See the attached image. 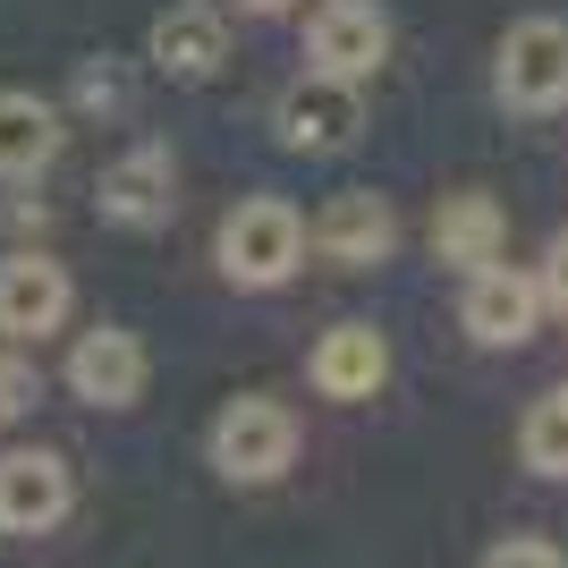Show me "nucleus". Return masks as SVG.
<instances>
[{
  "label": "nucleus",
  "mask_w": 568,
  "mask_h": 568,
  "mask_svg": "<svg viewBox=\"0 0 568 568\" xmlns=\"http://www.w3.org/2000/svg\"><path fill=\"white\" fill-rule=\"evenodd\" d=\"M272 128H281L288 153H348L356 128H365V94H356L348 77H297L281 94V111H272Z\"/></svg>",
  "instance_id": "5"
},
{
  "label": "nucleus",
  "mask_w": 568,
  "mask_h": 568,
  "mask_svg": "<svg viewBox=\"0 0 568 568\" xmlns=\"http://www.w3.org/2000/svg\"><path fill=\"white\" fill-rule=\"evenodd\" d=\"M493 94H500V111H526V119L568 111V18H518L500 34Z\"/></svg>",
  "instance_id": "2"
},
{
  "label": "nucleus",
  "mask_w": 568,
  "mask_h": 568,
  "mask_svg": "<svg viewBox=\"0 0 568 568\" xmlns=\"http://www.w3.org/2000/svg\"><path fill=\"white\" fill-rule=\"evenodd\" d=\"M213 263L230 288H281L297 263H306V221H297V204H281V195H246V204H230L221 213V237H213Z\"/></svg>",
  "instance_id": "1"
},
{
  "label": "nucleus",
  "mask_w": 568,
  "mask_h": 568,
  "mask_svg": "<svg viewBox=\"0 0 568 568\" xmlns=\"http://www.w3.org/2000/svg\"><path fill=\"white\" fill-rule=\"evenodd\" d=\"M60 111L43 94H18V85H0V179H43L60 162Z\"/></svg>",
  "instance_id": "15"
},
{
  "label": "nucleus",
  "mask_w": 568,
  "mask_h": 568,
  "mask_svg": "<svg viewBox=\"0 0 568 568\" xmlns=\"http://www.w3.org/2000/svg\"><path fill=\"white\" fill-rule=\"evenodd\" d=\"M500 237H509V213H500L484 187H458L433 204V255L475 272V263H500Z\"/></svg>",
  "instance_id": "14"
},
{
  "label": "nucleus",
  "mask_w": 568,
  "mask_h": 568,
  "mask_svg": "<svg viewBox=\"0 0 568 568\" xmlns=\"http://www.w3.org/2000/svg\"><path fill=\"white\" fill-rule=\"evenodd\" d=\"M230 60V26H221L213 0H179L153 18V69L179 77V85H204V77Z\"/></svg>",
  "instance_id": "13"
},
{
  "label": "nucleus",
  "mask_w": 568,
  "mask_h": 568,
  "mask_svg": "<svg viewBox=\"0 0 568 568\" xmlns=\"http://www.w3.org/2000/svg\"><path fill=\"white\" fill-rule=\"evenodd\" d=\"M288 458H297V416H288L281 399L246 390V399H230L213 416V467L230 475V484H272Z\"/></svg>",
  "instance_id": "3"
},
{
  "label": "nucleus",
  "mask_w": 568,
  "mask_h": 568,
  "mask_svg": "<svg viewBox=\"0 0 568 568\" xmlns=\"http://www.w3.org/2000/svg\"><path fill=\"white\" fill-rule=\"evenodd\" d=\"M306 374H314L323 399H374L382 382H390V339L374 323H332V332L314 339Z\"/></svg>",
  "instance_id": "12"
},
{
  "label": "nucleus",
  "mask_w": 568,
  "mask_h": 568,
  "mask_svg": "<svg viewBox=\"0 0 568 568\" xmlns=\"http://www.w3.org/2000/svg\"><path fill=\"white\" fill-rule=\"evenodd\" d=\"M518 458L535 475H551V484H568V390H551V399L526 407V425H518Z\"/></svg>",
  "instance_id": "16"
},
{
  "label": "nucleus",
  "mask_w": 568,
  "mask_h": 568,
  "mask_svg": "<svg viewBox=\"0 0 568 568\" xmlns=\"http://www.w3.org/2000/svg\"><path fill=\"white\" fill-rule=\"evenodd\" d=\"M102 221H119V230H162L170 213H179V162H170V144H128L111 170H102Z\"/></svg>",
  "instance_id": "8"
},
{
  "label": "nucleus",
  "mask_w": 568,
  "mask_h": 568,
  "mask_svg": "<svg viewBox=\"0 0 568 568\" xmlns=\"http://www.w3.org/2000/svg\"><path fill=\"white\" fill-rule=\"evenodd\" d=\"M69 272L51 255H0V339L18 348V339H43L69 323Z\"/></svg>",
  "instance_id": "10"
},
{
  "label": "nucleus",
  "mask_w": 568,
  "mask_h": 568,
  "mask_svg": "<svg viewBox=\"0 0 568 568\" xmlns=\"http://www.w3.org/2000/svg\"><path fill=\"white\" fill-rule=\"evenodd\" d=\"M237 9H255V18H281V9H297V0H237Z\"/></svg>",
  "instance_id": "20"
},
{
  "label": "nucleus",
  "mask_w": 568,
  "mask_h": 568,
  "mask_svg": "<svg viewBox=\"0 0 568 568\" xmlns=\"http://www.w3.org/2000/svg\"><path fill=\"white\" fill-rule=\"evenodd\" d=\"M484 568H568V560H560V544H544V535H509V544H493Z\"/></svg>",
  "instance_id": "19"
},
{
  "label": "nucleus",
  "mask_w": 568,
  "mask_h": 568,
  "mask_svg": "<svg viewBox=\"0 0 568 568\" xmlns=\"http://www.w3.org/2000/svg\"><path fill=\"white\" fill-rule=\"evenodd\" d=\"M458 323H467V339H484V348H518V339H535V323H544L535 272H518V263H475L467 297H458Z\"/></svg>",
  "instance_id": "7"
},
{
  "label": "nucleus",
  "mask_w": 568,
  "mask_h": 568,
  "mask_svg": "<svg viewBox=\"0 0 568 568\" xmlns=\"http://www.w3.org/2000/svg\"><path fill=\"white\" fill-rule=\"evenodd\" d=\"M26 407H34V365H26L18 348H0V425L26 416Z\"/></svg>",
  "instance_id": "17"
},
{
  "label": "nucleus",
  "mask_w": 568,
  "mask_h": 568,
  "mask_svg": "<svg viewBox=\"0 0 568 568\" xmlns=\"http://www.w3.org/2000/svg\"><path fill=\"white\" fill-rule=\"evenodd\" d=\"M306 246L323 263H339V272H374V263H390V246H399V213H390V195L348 187V195H332V204L314 213Z\"/></svg>",
  "instance_id": "6"
},
{
  "label": "nucleus",
  "mask_w": 568,
  "mask_h": 568,
  "mask_svg": "<svg viewBox=\"0 0 568 568\" xmlns=\"http://www.w3.org/2000/svg\"><path fill=\"white\" fill-rule=\"evenodd\" d=\"M382 60H390V9H382V0H323L306 18V69L314 77L365 85Z\"/></svg>",
  "instance_id": "4"
},
{
  "label": "nucleus",
  "mask_w": 568,
  "mask_h": 568,
  "mask_svg": "<svg viewBox=\"0 0 568 568\" xmlns=\"http://www.w3.org/2000/svg\"><path fill=\"white\" fill-rule=\"evenodd\" d=\"M77 509V475L60 450H9L0 458V535H51Z\"/></svg>",
  "instance_id": "9"
},
{
  "label": "nucleus",
  "mask_w": 568,
  "mask_h": 568,
  "mask_svg": "<svg viewBox=\"0 0 568 568\" xmlns=\"http://www.w3.org/2000/svg\"><path fill=\"white\" fill-rule=\"evenodd\" d=\"M69 390L85 407H136L144 399V339L119 332V323H102V332H85L69 348Z\"/></svg>",
  "instance_id": "11"
},
{
  "label": "nucleus",
  "mask_w": 568,
  "mask_h": 568,
  "mask_svg": "<svg viewBox=\"0 0 568 568\" xmlns=\"http://www.w3.org/2000/svg\"><path fill=\"white\" fill-rule=\"evenodd\" d=\"M535 297H544L551 314H568V230L544 246V263H535Z\"/></svg>",
  "instance_id": "18"
}]
</instances>
